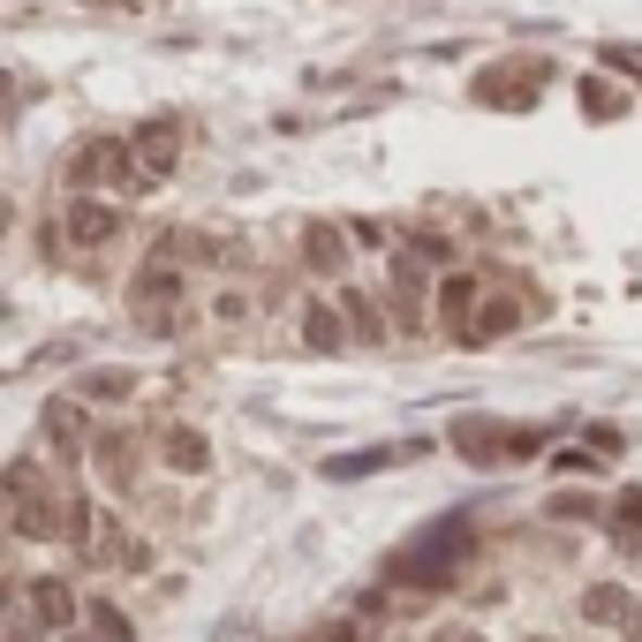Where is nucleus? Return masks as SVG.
Returning a JSON list of instances; mask_svg holds the SVG:
<instances>
[{
	"label": "nucleus",
	"instance_id": "obj_1",
	"mask_svg": "<svg viewBox=\"0 0 642 642\" xmlns=\"http://www.w3.org/2000/svg\"><path fill=\"white\" fill-rule=\"evenodd\" d=\"M462 521H446V529H431V537H416V552H401L393 559V582H424V590H439L454 567H462Z\"/></svg>",
	"mask_w": 642,
	"mask_h": 642
},
{
	"label": "nucleus",
	"instance_id": "obj_2",
	"mask_svg": "<svg viewBox=\"0 0 642 642\" xmlns=\"http://www.w3.org/2000/svg\"><path fill=\"white\" fill-rule=\"evenodd\" d=\"M68 174H76V181H99V189H144V181H152V174H144V160H137L122 137L84 144V152L68 160Z\"/></svg>",
	"mask_w": 642,
	"mask_h": 642
},
{
	"label": "nucleus",
	"instance_id": "obj_3",
	"mask_svg": "<svg viewBox=\"0 0 642 642\" xmlns=\"http://www.w3.org/2000/svg\"><path fill=\"white\" fill-rule=\"evenodd\" d=\"M544 84H552V68H544V61H521V68H483V76H477V99H483V106H529Z\"/></svg>",
	"mask_w": 642,
	"mask_h": 642
},
{
	"label": "nucleus",
	"instance_id": "obj_4",
	"mask_svg": "<svg viewBox=\"0 0 642 642\" xmlns=\"http://www.w3.org/2000/svg\"><path fill=\"white\" fill-rule=\"evenodd\" d=\"M30 613H38L46 628H68V620H76V590L53 582V575H38V582H30Z\"/></svg>",
	"mask_w": 642,
	"mask_h": 642
},
{
	"label": "nucleus",
	"instance_id": "obj_5",
	"mask_svg": "<svg viewBox=\"0 0 642 642\" xmlns=\"http://www.w3.org/2000/svg\"><path fill=\"white\" fill-rule=\"evenodd\" d=\"M174 152H181V122H152V129L137 137V160H144V174H152V181L174 166Z\"/></svg>",
	"mask_w": 642,
	"mask_h": 642
},
{
	"label": "nucleus",
	"instance_id": "obj_6",
	"mask_svg": "<svg viewBox=\"0 0 642 642\" xmlns=\"http://www.w3.org/2000/svg\"><path fill=\"white\" fill-rule=\"evenodd\" d=\"M68 235H76V242H114V235H122V212H106V204H76V212H68Z\"/></svg>",
	"mask_w": 642,
	"mask_h": 642
},
{
	"label": "nucleus",
	"instance_id": "obj_7",
	"mask_svg": "<svg viewBox=\"0 0 642 642\" xmlns=\"http://www.w3.org/2000/svg\"><path fill=\"white\" fill-rule=\"evenodd\" d=\"M454 446H462L469 462H491V454H514V439H499L491 424H462V431H454Z\"/></svg>",
	"mask_w": 642,
	"mask_h": 642
},
{
	"label": "nucleus",
	"instance_id": "obj_8",
	"mask_svg": "<svg viewBox=\"0 0 642 642\" xmlns=\"http://www.w3.org/2000/svg\"><path fill=\"white\" fill-rule=\"evenodd\" d=\"M166 462H174V469H189V477H197V469H204V462H212V446H204V439H197V431H181V424H174V431H166Z\"/></svg>",
	"mask_w": 642,
	"mask_h": 642
},
{
	"label": "nucleus",
	"instance_id": "obj_9",
	"mask_svg": "<svg viewBox=\"0 0 642 642\" xmlns=\"http://www.w3.org/2000/svg\"><path fill=\"white\" fill-rule=\"evenodd\" d=\"M582 620H628V590H613V582L590 590V597H582Z\"/></svg>",
	"mask_w": 642,
	"mask_h": 642
},
{
	"label": "nucleus",
	"instance_id": "obj_10",
	"mask_svg": "<svg viewBox=\"0 0 642 642\" xmlns=\"http://www.w3.org/2000/svg\"><path fill=\"white\" fill-rule=\"evenodd\" d=\"M46 431H53L61 446H76V439H84V408H61V401H53V408H46Z\"/></svg>",
	"mask_w": 642,
	"mask_h": 642
},
{
	"label": "nucleus",
	"instance_id": "obj_11",
	"mask_svg": "<svg viewBox=\"0 0 642 642\" xmlns=\"http://www.w3.org/2000/svg\"><path fill=\"white\" fill-rule=\"evenodd\" d=\"M303 332H311V348H340V318H332L325 303H311V318H303Z\"/></svg>",
	"mask_w": 642,
	"mask_h": 642
},
{
	"label": "nucleus",
	"instance_id": "obj_12",
	"mask_svg": "<svg viewBox=\"0 0 642 642\" xmlns=\"http://www.w3.org/2000/svg\"><path fill=\"white\" fill-rule=\"evenodd\" d=\"M311 265H318V273H340V235H332V227H311Z\"/></svg>",
	"mask_w": 642,
	"mask_h": 642
},
{
	"label": "nucleus",
	"instance_id": "obj_13",
	"mask_svg": "<svg viewBox=\"0 0 642 642\" xmlns=\"http://www.w3.org/2000/svg\"><path fill=\"white\" fill-rule=\"evenodd\" d=\"M393 454H340V462H325V477H370V469H386Z\"/></svg>",
	"mask_w": 642,
	"mask_h": 642
},
{
	"label": "nucleus",
	"instance_id": "obj_14",
	"mask_svg": "<svg viewBox=\"0 0 642 642\" xmlns=\"http://www.w3.org/2000/svg\"><path fill=\"white\" fill-rule=\"evenodd\" d=\"M582 106H590L597 122H613V114H620L628 99H620V91H605V84H582Z\"/></svg>",
	"mask_w": 642,
	"mask_h": 642
},
{
	"label": "nucleus",
	"instance_id": "obj_15",
	"mask_svg": "<svg viewBox=\"0 0 642 642\" xmlns=\"http://www.w3.org/2000/svg\"><path fill=\"white\" fill-rule=\"evenodd\" d=\"M91 628H99V642H129V620L114 605H91Z\"/></svg>",
	"mask_w": 642,
	"mask_h": 642
},
{
	"label": "nucleus",
	"instance_id": "obj_16",
	"mask_svg": "<svg viewBox=\"0 0 642 642\" xmlns=\"http://www.w3.org/2000/svg\"><path fill=\"white\" fill-rule=\"evenodd\" d=\"M348 325H355V332H363V340H378V332H386V325H378V311H370V303H363V295H348Z\"/></svg>",
	"mask_w": 642,
	"mask_h": 642
},
{
	"label": "nucleus",
	"instance_id": "obj_17",
	"mask_svg": "<svg viewBox=\"0 0 642 642\" xmlns=\"http://www.w3.org/2000/svg\"><path fill=\"white\" fill-rule=\"evenodd\" d=\"M552 514H567V521H575V514H597V499H582V491H567V499H552Z\"/></svg>",
	"mask_w": 642,
	"mask_h": 642
},
{
	"label": "nucleus",
	"instance_id": "obj_18",
	"mask_svg": "<svg viewBox=\"0 0 642 642\" xmlns=\"http://www.w3.org/2000/svg\"><path fill=\"white\" fill-rule=\"evenodd\" d=\"M620 529H642V491H620Z\"/></svg>",
	"mask_w": 642,
	"mask_h": 642
},
{
	"label": "nucleus",
	"instance_id": "obj_19",
	"mask_svg": "<svg viewBox=\"0 0 642 642\" xmlns=\"http://www.w3.org/2000/svg\"><path fill=\"white\" fill-rule=\"evenodd\" d=\"M431 642H483V635H477V628H439Z\"/></svg>",
	"mask_w": 642,
	"mask_h": 642
},
{
	"label": "nucleus",
	"instance_id": "obj_20",
	"mask_svg": "<svg viewBox=\"0 0 642 642\" xmlns=\"http://www.w3.org/2000/svg\"><path fill=\"white\" fill-rule=\"evenodd\" d=\"M628 642H642V613H635V620H628Z\"/></svg>",
	"mask_w": 642,
	"mask_h": 642
},
{
	"label": "nucleus",
	"instance_id": "obj_21",
	"mask_svg": "<svg viewBox=\"0 0 642 642\" xmlns=\"http://www.w3.org/2000/svg\"><path fill=\"white\" fill-rule=\"evenodd\" d=\"M68 642H84V635H68Z\"/></svg>",
	"mask_w": 642,
	"mask_h": 642
}]
</instances>
